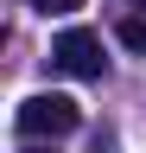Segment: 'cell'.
I'll list each match as a JSON object with an SVG mask.
<instances>
[{
	"label": "cell",
	"mask_w": 146,
	"mask_h": 153,
	"mask_svg": "<svg viewBox=\"0 0 146 153\" xmlns=\"http://www.w3.org/2000/svg\"><path fill=\"white\" fill-rule=\"evenodd\" d=\"M26 153H57V147H26Z\"/></svg>",
	"instance_id": "obj_5"
},
{
	"label": "cell",
	"mask_w": 146,
	"mask_h": 153,
	"mask_svg": "<svg viewBox=\"0 0 146 153\" xmlns=\"http://www.w3.org/2000/svg\"><path fill=\"white\" fill-rule=\"evenodd\" d=\"M32 7H38L45 19H64V13H76V7H83V0H32Z\"/></svg>",
	"instance_id": "obj_4"
},
{
	"label": "cell",
	"mask_w": 146,
	"mask_h": 153,
	"mask_svg": "<svg viewBox=\"0 0 146 153\" xmlns=\"http://www.w3.org/2000/svg\"><path fill=\"white\" fill-rule=\"evenodd\" d=\"M114 38H121L127 51H146V19H121V32H114Z\"/></svg>",
	"instance_id": "obj_3"
},
{
	"label": "cell",
	"mask_w": 146,
	"mask_h": 153,
	"mask_svg": "<svg viewBox=\"0 0 146 153\" xmlns=\"http://www.w3.org/2000/svg\"><path fill=\"white\" fill-rule=\"evenodd\" d=\"M13 121H19L26 140H64V134H76L83 128V108L70 102V96H26L19 108H13Z\"/></svg>",
	"instance_id": "obj_1"
},
{
	"label": "cell",
	"mask_w": 146,
	"mask_h": 153,
	"mask_svg": "<svg viewBox=\"0 0 146 153\" xmlns=\"http://www.w3.org/2000/svg\"><path fill=\"white\" fill-rule=\"evenodd\" d=\"M140 7H146V0H140Z\"/></svg>",
	"instance_id": "obj_6"
},
{
	"label": "cell",
	"mask_w": 146,
	"mask_h": 153,
	"mask_svg": "<svg viewBox=\"0 0 146 153\" xmlns=\"http://www.w3.org/2000/svg\"><path fill=\"white\" fill-rule=\"evenodd\" d=\"M51 64L70 70V76H83V83H95V76L108 70V57H102V38L89 32V26H70V32L51 38Z\"/></svg>",
	"instance_id": "obj_2"
}]
</instances>
